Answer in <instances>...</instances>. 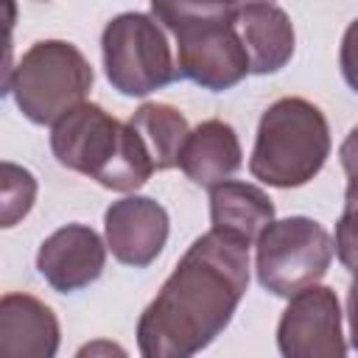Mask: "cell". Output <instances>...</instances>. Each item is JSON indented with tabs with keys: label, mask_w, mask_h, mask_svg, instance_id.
<instances>
[{
	"label": "cell",
	"mask_w": 358,
	"mask_h": 358,
	"mask_svg": "<svg viewBox=\"0 0 358 358\" xmlns=\"http://www.w3.org/2000/svg\"><path fill=\"white\" fill-rule=\"evenodd\" d=\"M249 285V243L232 232L199 235L137 322L140 358H193L232 322Z\"/></svg>",
	"instance_id": "obj_1"
},
{
	"label": "cell",
	"mask_w": 358,
	"mask_h": 358,
	"mask_svg": "<svg viewBox=\"0 0 358 358\" xmlns=\"http://www.w3.org/2000/svg\"><path fill=\"white\" fill-rule=\"evenodd\" d=\"M50 151L62 168L117 193H134L157 171L140 134L90 101L53 123Z\"/></svg>",
	"instance_id": "obj_2"
},
{
	"label": "cell",
	"mask_w": 358,
	"mask_h": 358,
	"mask_svg": "<svg viewBox=\"0 0 358 358\" xmlns=\"http://www.w3.org/2000/svg\"><path fill=\"white\" fill-rule=\"evenodd\" d=\"M148 14L176 39V73L201 90L224 92L252 73L238 3H151Z\"/></svg>",
	"instance_id": "obj_3"
},
{
	"label": "cell",
	"mask_w": 358,
	"mask_h": 358,
	"mask_svg": "<svg viewBox=\"0 0 358 358\" xmlns=\"http://www.w3.org/2000/svg\"><path fill=\"white\" fill-rule=\"evenodd\" d=\"M330 157V126L324 112L299 95L274 101L257 123L249 173L271 187L308 185Z\"/></svg>",
	"instance_id": "obj_4"
},
{
	"label": "cell",
	"mask_w": 358,
	"mask_h": 358,
	"mask_svg": "<svg viewBox=\"0 0 358 358\" xmlns=\"http://www.w3.org/2000/svg\"><path fill=\"white\" fill-rule=\"evenodd\" d=\"M92 81V64L73 42L39 39L11 67L3 92L14 98L22 117L36 126H53L84 103Z\"/></svg>",
	"instance_id": "obj_5"
},
{
	"label": "cell",
	"mask_w": 358,
	"mask_h": 358,
	"mask_svg": "<svg viewBox=\"0 0 358 358\" xmlns=\"http://www.w3.org/2000/svg\"><path fill=\"white\" fill-rule=\"evenodd\" d=\"M101 56L112 90L129 98H145L179 76L165 28L145 11L112 17L101 34Z\"/></svg>",
	"instance_id": "obj_6"
},
{
	"label": "cell",
	"mask_w": 358,
	"mask_h": 358,
	"mask_svg": "<svg viewBox=\"0 0 358 358\" xmlns=\"http://www.w3.org/2000/svg\"><path fill=\"white\" fill-rule=\"evenodd\" d=\"M333 252L336 243L319 221L308 215L280 218L268 224L255 243L257 282L274 296L291 299L319 285L333 263Z\"/></svg>",
	"instance_id": "obj_7"
},
{
	"label": "cell",
	"mask_w": 358,
	"mask_h": 358,
	"mask_svg": "<svg viewBox=\"0 0 358 358\" xmlns=\"http://www.w3.org/2000/svg\"><path fill=\"white\" fill-rule=\"evenodd\" d=\"M282 358H347L341 305L333 288L310 285L288 299L277 324Z\"/></svg>",
	"instance_id": "obj_8"
},
{
	"label": "cell",
	"mask_w": 358,
	"mask_h": 358,
	"mask_svg": "<svg viewBox=\"0 0 358 358\" xmlns=\"http://www.w3.org/2000/svg\"><path fill=\"white\" fill-rule=\"evenodd\" d=\"M171 232L168 210L148 196H123L103 213L106 249L117 263L131 268L151 266L165 249Z\"/></svg>",
	"instance_id": "obj_9"
},
{
	"label": "cell",
	"mask_w": 358,
	"mask_h": 358,
	"mask_svg": "<svg viewBox=\"0 0 358 358\" xmlns=\"http://www.w3.org/2000/svg\"><path fill=\"white\" fill-rule=\"evenodd\" d=\"M106 268V243L87 224H64L50 232L36 252V271L59 294H73L95 282Z\"/></svg>",
	"instance_id": "obj_10"
},
{
	"label": "cell",
	"mask_w": 358,
	"mask_h": 358,
	"mask_svg": "<svg viewBox=\"0 0 358 358\" xmlns=\"http://www.w3.org/2000/svg\"><path fill=\"white\" fill-rule=\"evenodd\" d=\"M62 327L50 305L8 291L0 296V358H56Z\"/></svg>",
	"instance_id": "obj_11"
},
{
	"label": "cell",
	"mask_w": 358,
	"mask_h": 358,
	"mask_svg": "<svg viewBox=\"0 0 358 358\" xmlns=\"http://www.w3.org/2000/svg\"><path fill=\"white\" fill-rule=\"evenodd\" d=\"M238 34L249 53V70L255 76H268L282 70L296 45L294 22L277 3H238Z\"/></svg>",
	"instance_id": "obj_12"
},
{
	"label": "cell",
	"mask_w": 358,
	"mask_h": 358,
	"mask_svg": "<svg viewBox=\"0 0 358 358\" xmlns=\"http://www.w3.org/2000/svg\"><path fill=\"white\" fill-rule=\"evenodd\" d=\"M241 162H243V151L238 131L221 117L201 120L196 129H190L179 154L182 173L193 185L207 190L229 182L232 173L241 168Z\"/></svg>",
	"instance_id": "obj_13"
},
{
	"label": "cell",
	"mask_w": 358,
	"mask_h": 358,
	"mask_svg": "<svg viewBox=\"0 0 358 358\" xmlns=\"http://www.w3.org/2000/svg\"><path fill=\"white\" fill-rule=\"evenodd\" d=\"M210 221L213 229L232 232L252 246L260 232L274 224V201L263 187L229 179L210 190Z\"/></svg>",
	"instance_id": "obj_14"
},
{
	"label": "cell",
	"mask_w": 358,
	"mask_h": 358,
	"mask_svg": "<svg viewBox=\"0 0 358 358\" xmlns=\"http://www.w3.org/2000/svg\"><path fill=\"white\" fill-rule=\"evenodd\" d=\"M129 126L145 143L157 171H168L179 165V154L190 134V126H187V117L176 106L148 101L134 109V115L129 117Z\"/></svg>",
	"instance_id": "obj_15"
},
{
	"label": "cell",
	"mask_w": 358,
	"mask_h": 358,
	"mask_svg": "<svg viewBox=\"0 0 358 358\" xmlns=\"http://www.w3.org/2000/svg\"><path fill=\"white\" fill-rule=\"evenodd\" d=\"M36 201V179L28 168L17 162L0 165V227H14L31 213Z\"/></svg>",
	"instance_id": "obj_16"
},
{
	"label": "cell",
	"mask_w": 358,
	"mask_h": 358,
	"mask_svg": "<svg viewBox=\"0 0 358 358\" xmlns=\"http://www.w3.org/2000/svg\"><path fill=\"white\" fill-rule=\"evenodd\" d=\"M336 257L350 274H358V176L344 190V213L336 224Z\"/></svg>",
	"instance_id": "obj_17"
},
{
	"label": "cell",
	"mask_w": 358,
	"mask_h": 358,
	"mask_svg": "<svg viewBox=\"0 0 358 358\" xmlns=\"http://www.w3.org/2000/svg\"><path fill=\"white\" fill-rule=\"evenodd\" d=\"M338 67L352 92H358V17L347 25L338 48Z\"/></svg>",
	"instance_id": "obj_18"
},
{
	"label": "cell",
	"mask_w": 358,
	"mask_h": 358,
	"mask_svg": "<svg viewBox=\"0 0 358 358\" xmlns=\"http://www.w3.org/2000/svg\"><path fill=\"white\" fill-rule=\"evenodd\" d=\"M73 358H129V352L123 350V344H117L112 338H92V341L81 344Z\"/></svg>",
	"instance_id": "obj_19"
},
{
	"label": "cell",
	"mask_w": 358,
	"mask_h": 358,
	"mask_svg": "<svg viewBox=\"0 0 358 358\" xmlns=\"http://www.w3.org/2000/svg\"><path fill=\"white\" fill-rule=\"evenodd\" d=\"M338 159H341V168L350 179L358 176V126L350 129V134L344 137L341 148H338Z\"/></svg>",
	"instance_id": "obj_20"
},
{
	"label": "cell",
	"mask_w": 358,
	"mask_h": 358,
	"mask_svg": "<svg viewBox=\"0 0 358 358\" xmlns=\"http://www.w3.org/2000/svg\"><path fill=\"white\" fill-rule=\"evenodd\" d=\"M347 319H350V344L358 350V274H352L347 291Z\"/></svg>",
	"instance_id": "obj_21"
}]
</instances>
